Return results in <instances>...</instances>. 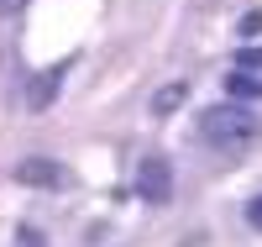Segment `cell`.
Returning a JSON list of instances; mask_svg holds the SVG:
<instances>
[{
	"label": "cell",
	"instance_id": "cell-7",
	"mask_svg": "<svg viewBox=\"0 0 262 247\" xmlns=\"http://www.w3.org/2000/svg\"><path fill=\"white\" fill-rule=\"evenodd\" d=\"M236 69L242 74H262V48H242L236 53Z\"/></svg>",
	"mask_w": 262,
	"mask_h": 247
},
{
	"label": "cell",
	"instance_id": "cell-4",
	"mask_svg": "<svg viewBox=\"0 0 262 247\" xmlns=\"http://www.w3.org/2000/svg\"><path fill=\"white\" fill-rule=\"evenodd\" d=\"M63 74H69V63H58V69H48V74H42L32 89H27V105L32 110H42V105H48L53 95H58V84H63Z\"/></svg>",
	"mask_w": 262,
	"mask_h": 247
},
{
	"label": "cell",
	"instance_id": "cell-6",
	"mask_svg": "<svg viewBox=\"0 0 262 247\" xmlns=\"http://www.w3.org/2000/svg\"><path fill=\"white\" fill-rule=\"evenodd\" d=\"M226 89H231L236 105H242V100H257V95H262V74H242V69H236V74L226 79Z\"/></svg>",
	"mask_w": 262,
	"mask_h": 247
},
{
	"label": "cell",
	"instance_id": "cell-10",
	"mask_svg": "<svg viewBox=\"0 0 262 247\" xmlns=\"http://www.w3.org/2000/svg\"><path fill=\"white\" fill-rule=\"evenodd\" d=\"M247 221H252V226L262 232V195H257V200H252V205H247Z\"/></svg>",
	"mask_w": 262,
	"mask_h": 247
},
{
	"label": "cell",
	"instance_id": "cell-5",
	"mask_svg": "<svg viewBox=\"0 0 262 247\" xmlns=\"http://www.w3.org/2000/svg\"><path fill=\"white\" fill-rule=\"evenodd\" d=\"M184 100H189V84H184V79H173V84H163L158 95H152V116H173Z\"/></svg>",
	"mask_w": 262,
	"mask_h": 247
},
{
	"label": "cell",
	"instance_id": "cell-1",
	"mask_svg": "<svg viewBox=\"0 0 262 247\" xmlns=\"http://www.w3.org/2000/svg\"><path fill=\"white\" fill-rule=\"evenodd\" d=\"M257 131H262V121L252 116L247 105H210V110H200V137L210 142V147H221V153H236V147H252L257 142Z\"/></svg>",
	"mask_w": 262,
	"mask_h": 247
},
{
	"label": "cell",
	"instance_id": "cell-8",
	"mask_svg": "<svg viewBox=\"0 0 262 247\" xmlns=\"http://www.w3.org/2000/svg\"><path fill=\"white\" fill-rule=\"evenodd\" d=\"M16 247H48V242H42L37 226H21V232H16Z\"/></svg>",
	"mask_w": 262,
	"mask_h": 247
},
{
	"label": "cell",
	"instance_id": "cell-9",
	"mask_svg": "<svg viewBox=\"0 0 262 247\" xmlns=\"http://www.w3.org/2000/svg\"><path fill=\"white\" fill-rule=\"evenodd\" d=\"M257 32H262V11H247L242 16V37H257Z\"/></svg>",
	"mask_w": 262,
	"mask_h": 247
},
{
	"label": "cell",
	"instance_id": "cell-3",
	"mask_svg": "<svg viewBox=\"0 0 262 247\" xmlns=\"http://www.w3.org/2000/svg\"><path fill=\"white\" fill-rule=\"evenodd\" d=\"M137 195L147 200V205H163V200L173 195V168H168V158H147V163L137 168Z\"/></svg>",
	"mask_w": 262,
	"mask_h": 247
},
{
	"label": "cell",
	"instance_id": "cell-2",
	"mask_svg": "<svg viewBox=\"0 0 262 247\" xmlns=\"http://www.w3.org/2000/svg\"><path fill=\"white\" fill-rule=\"evenodd\" d=\"M16 179L27 189H69V168H63L58 158H27V163H16Z\"/></svg>",
	"mask_w": 262,
	"mask_h": 247
}]
</instances>
